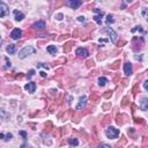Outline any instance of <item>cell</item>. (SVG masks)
Wrapping results in <instances>:
<instances>
[{"instance_id":"5b68a950","label":"cell","mask_w":148,"mask_h":148,"mask_svg":"<svg viewBox=\"0 0 148 148\" xmlns=\"http://www.w3.org/2000/svg\"><path fill=\"white\" fill-rule=\"evenodd\" d=\"M87 101H88L87 96H85V95H83V96H81L80 98H79V103L76 104L75 109H76V110H82V109L87 105Z\"/></svg>"},{"instance_id":"2e32d148","label":"cell","mask_w":148,"mask_h":148,"mask_svg":"<svg viewBox=\"0 0 148 148\" xmlns=\"http://www.w3.org/2000/svg\"><path fill=\"white\" fill-rule=\"evenodd\" d=\"M106 83H108V79H106L105 76H99L98 78V85L101 86V87H104Z\"/></svg>"},{"instance_id":"7402d4cb","label":"cell","mask_w":148,"mask_h":148,"mask_svg":"<svg viewBox=\"0 0 148 148\" xmlns=\"http://www.w3.org/2000/svg\"><path fill=\"white\" fill-rule=\"evenodd\" d=\"M34 74H35V69H30V71H29V73L27 74V78H28V79H31Z\"/></svg>"},{"instance_id":"e0dca14e","label":"cell","mask_w":148,"mask_h":148,"mask_svg":"<svg viewBox=\"0 0 148 148\" xmlns=\"http://www.w3.org/2000/svg\"><path fill=\"white\" fill-rule=\"evenodd\" d=\"M68 143H69V146H72V147H76V146L79 145V140L75 138H71V139H68Z\"/></svg>"},{"instance_id":"d4e9b609","label":"cell","mask_w":148,"mask_h":148,"mask_svg":"<svg viewBox=\"0 0 148 148\" xmlns=\"http://www.w3.org/2000/svg\"><path fill=\"white\" fill-rule=\"evenodd\" d=\"M78 21H80V22H85V21H86V17H85V16H79V17H78Z\"/></svg>"},{"instance_id":"ba28073f","label":"cell","mask_w":148,"mask_h":148,"mask_svg":"<svg viewBox=\"0 0 148 148\" xmlns=\"http://www.w3.org/2000/svg\"><path fill=\"white\" fill-rule=\"evenodd\" d=\"M124 73H125V75H127V76L133 74V67H132L131 62H125L124 64Z\"/></svg>"},{"instance_id":"f1b7e54d","label":"cell","mask_w":148,"mask_h":148,"mask_svg":"<svg viewBox=\"0 0 148 148\" xmlns=\"http://www.w3.org/2000/svg\"><path fill=\"white\" fill-rule=\"evenodd\" d=\"M0 139H5V134L4 133H0Z\"/></svg>"},{"instance_id":"4fadbf2b","label":"cell","mask_w":148,"mask_h":148,"mask_svg":"<svg viewBox=\"0 0 148 148\" xmlns=\"http://www.w3.org/2000/svg\"><path fill=\"white\" fill-rule=\"evenodd\" d=\"M140 109L142 111H147L148 110V98L147 97H143L142 101L140 103Z\"/></svg>"},{"instance_id":"9c48e42d","label":"cell","mask_w":148,"mask_h":148,"mask_svg":"<svg viewBox=\"0 0 148 148\" xmlns=\"http://www.w3.org/2000/svg\"><path fill=\"white\" fill-rule=\"evenodd\" d=\"M8 14V7L5 2L0 1V17H4Z\"/></svg>"},{"instance_id":"30bf717a","label":"cell","mask_w":148,"mask_h":148,"mask_svg":"<svg viewBox=\"0 0 148 148\" xmlns=\"http://www.w3.org/2000/svg\"><path fill=\"white\" fill-rule=\"evenodd\" d=\"M21 36H22V31H21V29H18V28H14V29L12 30L11 37L13 39H18V38H21Z\"/></svg>"},{"instance_id":"4316f807","label":"cell","mask_w":148,"mask_h":148,"mask_svg":"<svg viewBox=\"0 0 148 148\" xmlns=\"http://www.w3.org/2000/svg\"><path fill=\"white\" fill-rule=\"evenodd\" d=\"M147 85H148V81H147V80H146V81H145V82H143V88H145V89H146V90H147Z\"/></svg>"},{"instance_id":"7a4b0ae2","label":"cell","mask_w":148,"mask_h":148,"mask_svg":"<svg viewBox=\"0 0 148 148\" xmlns=\"http://www.w3.org/2000/svg\"><path fill=\"white\" fill-rule=\"evenodd\" d=\"M119 130H117L116 127H113V126H110V127H108V128L105 130V135L108 136L109 139H116V138H118L119 136Z\"/></svg>"},{"instance_id":"3957f363","label":"cell","mask_w":148,"mask_h":148,"mask_svg":"<svg viewBox=\"0 0 148 148\" xmlns=\"http://www.w3.org/2000/svg\"><path fill=\"white\" fill-rule=\"evenodd\" d=\"M103 31L105 32V34L109 35V37H110V39H111V42H112V43H116V42H117L118 35L116 34V31L113 29H111V28H105Z\"/></svg>"},{"instance_id":"9a60e30c","label":"cell","mask_w":148,"mask_h":148,"mask_svg":"<svg viewBox=\"0 0 148 148\" xmlns=\"http://www.w3.org/2000/svg\"><path fill=\"white\" fill-rule=\"evenodd\" d=\"M6 51H7V53H9V54H14V53L16 52V46L14 45V44H9V45L6 48Z\"/></svg>"},{"instance_id":"44dd1931","label":"cell","mask_w":148,"mask_h":148,"mask_svg":"<svg viewBox=\"0 0 148 148\" xmlns=\"http://www.w3.org/2000/svg\"><path fill=\"white\" fill-rule=\"evenodd\" d=\"M12 138H13V134H12V133H7L6 135H5V139H4V140H5V141H8V140H11Z\"/></svg>"},{"instance_id":"52a82bcc","label":"cell","mask_w":148,"mask_h":148,"mask_svg":"<svg viewBox=\"0 0 148 148\" xmlns=\"http://www.w3.org/2000/svg\"><path fill=\"white\" fill-rule=\"evenodd\" d=\"M66 5H67V6H69L71 8L76 9V8H79V7L82 5V1H80V0H68V1L66 2Z\"/></svg>"},{"instance_id":"277c9868","label":"cell","mask_w":148,"mask_h":148,"mask_svg":"<svg viewBox=\"0 0 148 148\" xmlns=\"http://www.w3.org/2000/svg\"><path fill=\"white\" fill-rule=\"evenodd\" d=\"M94 12L96 13V15L94 16V20H95V22L97 23V24H102V18H103V15H104V13L101 11V9H98V8H96V9H94Z\"/></svg>"},{"instance_id":"d6986e66","label":"cell","mask_w":148,"mask_h":148,"mask_svg":"<svg viewBox=\"0 0 148 148\" xmlns=\"http://www.w3.org/2000/svg\"><path fill=\"white\" fill-rule=\"evenodd\" d=\"M115 22V20H113V16L111 15V14H109L108 16H106V20H105V23L106 24H111V23Z\"/></svg>"},{"instance_id":"cb8c5ba5","label":"cell","mask_w":148,"mask_h":148,"mask_svg":"<svg viewBox=\"0 0 148 148\" xmlns=\"http://www.w3.org/2000/svg\"><path fill=\"white\" fill-rule=\"evenodd\" d=\"M5 60H6V62H7V65H6V67H5V68H8V67H11V61L8 60V58H5Z\"/></svg>"},{"instance_id":"8992f818","label":"cell","mask_w":148,"mask_h":148,"mask_svg":"<svg viewBox=\"0 0 148 148\" xmlns=\"http://www.w3.org/2000/svg\"><path fill=\"white\" fill-rule=\"evenodd\" d=\"M75 53H76V55H79V57H81V58H87L88 55H89L88 50L85 48H78L75 50Z\"/></svg>"},{"instance_id":"83f0119b","label":"cell","mask_w":148,"mask_h":148,"mask_svg":"<svg viewBox=\"0 0 148 148\" xmlns=\"http://www.w3.org/2000/svg\"><path fill=\"white\" fill-rule=\"evenodd\" d=\"M21 148H27V143H22V145H21Z\"/></svg>"},{"instance_id":"ffe728a7","label":"cell","mask_w":148,"mask_h":148,"mask_svg":"<svg viewBox=\"0 0 148 148\" xmlns=\"http://www.w3.org/2000/svg\"><path fill=\"white\" fill-rule=\"evenodd\" d=\"M97 148H111V146L108 145V143H101V145L97 146Z\"/></svg>"},{"instance_id":"603a6c76","label":"cell","mask_w":148,"mask_h":148,"mask_svg":"<svg viewBox=\"0 0 148 148\" xmlns=\"http://www.w3.org/2000/svg\"><path fill=\"white\" fill-rule=\"evenodd\" d=\"M20 135H22L24 140H25V139H27V133H25L24 131H20Z\"/></svg>"},{"instance_id":"8fae6325","label":"cell","mask_w":148,"mask_h":148,"mask_svg":"<svg viewBox=\"0 0 148 148\" xmlns=\"http://www.w3.org/2000/svg\"><path fill=\"white\" fill-rule=\"evenodd\" d=\"M24 89L27 90L28 92H30V94H34L35 90H36V83H35V82H29V83H27V85L24 86Z\"/></svg>"},{"instance_id":"6da1fadb","label":"cell","mask_w":148,"mask_h":148,"mask_svg":"<svg viewBox=\"0 0 148 148\" xmlns=\"http://www.w3.org/2000/svg\"><path fill=\"white\" fill-rule=\"evenodd\" d=\"M35 52H36V49L35 48H32V46H25V48H23L22 50L18 52V58H20V59H24L28 55L34 54Z\"/></svg>"},{"instance_id":"7c38bea8","label":"cell","mask_w":148,"mask_h":148,"mask_svg":"<svg viewBox=\"0 0 148 148\" xmlns=\"http://www.w3.org/2000/svg\"><path fill=\"white\" fill-rule=\"evenodd\" d=\"M13 14H14V18H15L16 21H22L23 18H24V14L22 13V12H20V11H17V9H15V11L13 12Z\"/></svg>"},{"instance_id":"484cf974","label":"cell","mask_w":148,"mask_h":148,"mask_svg":"<svg viewBox=\"0 0 148 148\" xmlns=\"http://www.w3.org/2000/svg\"><path fill=\"white\" fill-rule=\"evenodd\" d=\"M39 74H41V76H42V78H46V75H48V74H46L45 72H43V71H42V72H39Z\"/></svg>"},{"instance_id":"5bb4252c","label":"cell","mask_w":148,"mask_h":148,"mask_svg":"<svg viewBox=\"0 0 148 148\" xmlns=\"http://www.w3.org/2000/svg\"><path fill=\"white\" fill-rule=\"evenodd\" d=\"M32 28H35V29H44L45 28V22L44 21H38V22L32 24Z\"/></svg>"},{"instance_id":"ac0fdd59","label":"cell","mask_w":148,"mask_h":148,"mask_svg":"<svg viewBox=\"0 0 148 148\" xmlns=\"http://www.w3.org/2000/svg\"><path fill=\"white\" fill-rule=\"evenodd\" d=\"M57 48H55L54 45H49L48 46V52L49 53H51V54H55L57 53Z\"/></svg>"}]
</instances>
